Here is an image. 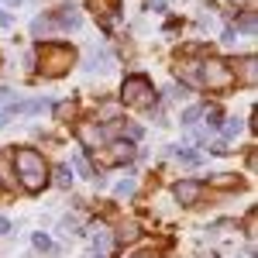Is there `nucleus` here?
Returning <instances> with one entry per match:
<instances>
[{
    "label": "nucleus",
    "instance_id": "1",
    "mask_svg": "<svg viewBox=\"0 0 258 258\" xmlns=\"http://www.w3.org/2000/svg\"><path fill=\"white\" fill-rule=\"evenodd\" d=\"M14 169H18V179H21V186H24L28 193L45 189V182H48V165H45V159H41L35 148L14 152Z\"/></svg>",
    "mask_w": 258,
    "mask_h": 258
},
{
    "label": "nucleus",
    "instance_id": "2",
    "mask_svg": "<svg viewBox=\"0 0 258 258\" xmlns=\"http://www.w3.org/2000/svg\"><path fill=\"white\" fill-rule=\"evenodd\" d=\"M120 100H124L127 107H135V110H152L155 100H159V93H155V86L145 80V76H127L124 86H120Z\"/></svg>",
    "mask_w": 258,
    "mask_h": 258
},
{
    "label": "nucleus",
    "instance_id": "3",
    "mask_svg": "<svg viewBox=\"0 0 258 258\" xmlns=\"http://www.w3.org/2000/svg\"><path fill=\"white\" fill-rule=\"evenodd\" d=\"M38 59H41V73L45 76H62L69 66H73V59H76V52L69 48V45H55V41H45V45H38Z\"/></svg>",
    "mask_w": 258,
    "mask_h": 258
},
{
    "label": "nucleus",
    "instance_id": "4",
    "mask_svg": "<svg viewBox=\"0 0 258 258\" xmlns=\"http://www.w3.org/2000/svg\"><path fill=\"white\" fill-rule=\"evenodd\" d=\"M203 83L210 86V90H227L231 83H234V76H231V66L220 59H210L203 62Z\"/></svg>",
    "mask_w": 258,
    "mask_h": 258
},
{
    "label": "nucleus",
    "instance_id": "5",
    "mask_svg": "<svg viewBox=\"0 0 258 258\" xmlns=\"http://www.w3.org/2000/svg\"><path fill=\"white\" fill-rule=\"evenodd\" d=\"M231 76H234V80H241L244 86H255V80H258V59H255V55L238 59V62H234V69H231Z\"/></svg>",
    "mask_w": 258,
    "mask_h": 258
},
{
    "label": "nucleus",
    "instance_id": "6",
    "mask_svg": "<svg viewBox=\"0 0 258 258\" xmlns=\"http://www.w3.org/2000/svg\"><path fill=\"white\" fill-rule=\"evenodd\" d=\"M172 197L182 203V207H193L200 197H203V186H200L197 179H186V182H176V189H172Z\"/></svg>",
    "mask_w": 258,
    "mask_h": 258
},
{
    "label": "nucleus",
    "instance_id": "7",
    "mask_svg": "<svg viewBox=\"0 0 258 258\" xmlns=\"http://www.w3.org/2000/svg\"><path fill=\"white\" fill-rule=\"evenodd\" d=\"M90 238H93V251H97V255H110V248H114V234H110L107 224H93V227H90Z\"/></svg>",
    "mask_w": 258,
    "mask_h": 258
},
{
    "label": "nucleus",
    "instance_id": "8",
    "mask_svg": "<svg viewBox=\"0 0 258 258\" xmlns=\"http://www.w3.org/2000/svg\"><path fill=\"white\" fill-rule=\"evenodd\" d=\"M52 24L62 28V31H76V28L83 24V18H80V11H76V7H69V4H66V7H59V14L52 18Z\"/></svg>",
    "mask_w": 258,
    "mask_h": 258
},
{
    "label": "nucleus",
    "instance_id": "9",
    "mask_svg": "<svg viewBox=\"0 0 258 258\" xmlns=\"http://www.w3.org/2000/svg\"><path fill=\"white\" fill-rule=\"evenodd\" d=\"M107 138V127H100V124H80V141L86 148H100Z\"/></svg>",
    "mask_w": 258,
    "mask_h": 258
},
{
    "label": "nucleus",
    "instance_id": "10",
    "mask_svg": "<svg viewBox=\"0 0 258 258\" xmlns=\"http://www.w3.org/2000/svg\"><path fill=\"white\" fill-rule=\"evenodd\" d=\"M135 159V145L131 141H114L110 145V152H107V162L110 165H124V162Z\"/></svg>",
    "mask_w": 258,
    "mask_h": 258
},
{
    "label": "nucleus",
    "instance_id": "11",
    "mask_svg": "<svg viewBox=\"0 0 258 258\" xmlns=\"http://www.w3.org/2000/svg\"><path fill=\"white\" fill-rule=\"evenodd\" d=\"M86 7H90L97 18H114V14H117V0H86Z\"/></svg>",
    "mask_w": 258,
    "mask_h": 258
},
{
    "label": "nucleus",
    "instance_id": "12",
    "mask_svg": "<svg viewBox=\"0 0 258 258\" xmlns=\"http://www.w3.org/2000/svg\"><path fill=\"white\" fill-rule=\"evenodd\" d=\"M100 62H107V52H100V48H90V59H86V69L90 73H97Z\"/></svg>",
    "mask_w": 258,
    "mask_h": 258
},
{
    "label": "nucleus",
    "instance_id": "13",
    "mask_svg": "<svg viewBox=\"0 0 258 258\" xmlns=\"http://www.w3.org/2000/svg\"><path fill=\"white\" fill-rule=\"evenodd\" d=\"M73 169H76L83 179H93V169H90V162L83 159V155H73Z\"/></svg>",
    "mask_w": 258,
    "mask_h": 258
},
{
    "label": "nucleus",
    "instance_id": "14",
    "mask_svg": "<svg viewBox=\"0 0 258 258\" xmlns=\"http://www.w3.org/2000/svg\"><path fill=\"white\" fill-rule=\"evenodd\" d=\"M200 114H203V107H186V110H182V120H179V124H182V127H193Z\"/></svg>",
    "mask_w": 258,
    "mask_h": 258
},
{
    "label": "nucleus",
    "instance_id": "15",
    "mask_svg": "<svg viewBox=\"0 0 258 258\" xmlns=\"http://www.w3.org/2000/svg\"><path fill=\"white\" fill-rule=\"evenodd\" d=\"M31 244H35V248H38V251H52V238H48V234H31Z\"/></svg>",
    "mask_w": 258,
    "mask_h": 258
},
{
    "label": "nucleus",
    "instance_id": "16",
    "mask_svg": "<svg viewBox=\"0 0 258 258\" xmlns=\"http://www.w3.org/2000/svg\"><path fill=\"white\" fill-rule=\"evenodd\" d=\"M114 193H117L120 200H124V197H131V193H135V179H120L117 186H114Z\"/></svg>",
    "mask_w": 258,
    "mask_h": 258
},
{
    "label": "nucleus",
    "instance_id": "17",
    "mask_svg": "<svg viewBox=\"0 0 258 258\" xmlns=\"http://www.w3.org/2000/svg\"><path fill=\"white\" fill-rule=\"evenodd\" d=\"M176 159H179V162H186V165H197L200 155H197V152H189V148H176Z\"/></svg>",
    "mask_w": 258,
    "mask_h": 258
},
{
    "label": "nucleus",
    "instance_id": "18",
    "mask_svg": "<svg viewBox=\"0 0 258 258\" xmlns=\"http://www.w3.org/2000/svg\"><path fill=\"white\" fill-rule=\"evenodd\" d=\"M55 24H52V18H35V24H31V31L35 35H41V31H52Z\"/></svg>",
    "mask_w": 258,
    "mask_h": 258
},
{
    "label": "nucleus",
    "instance_id": "19",
    "mask_svg": "<svg viewBox=\"0 0 258 258\" xmlns=\"http://www.w3.org/2000/svg\"><path fill=\"white\" fill-rule=\"evenodd\" d=\"M55 182H59V186H73V176H69V165H59V169H55Z\"/></svg>",
    "mask_w": 258,
    "mask_h": 258
},
{
    "label": "nucleus",
    "instance_id": "20",
    "mask_svg": "<svg viewBox=\"0 0 258 258\" xmlns=\"http://www.w3.org/2000/svg\"><path fill=\"white\" fill-rule=\"evenodd\" d=\"M69 114H73V100H62V103H55V117H59V120H66Z\"/></svg>",
    "mask_w": 258,
    "mask_h": 258
},
{
    "label": "nucleus",
    "instance_id": "21",
    "mask_svg": "<svg viewBox=\"0 0 258 258\" xmlns=\"http://www.w3.org/2000/svg\"><path fill=\"white\" fill-rule=\"evenodd\" d=\"M238 28H241V31H248V35H255V14L248 11V14L241 18V24H238Z\"/></svg>",
    "mask_w": 258,
    "mask_h": 258
},
{
    "label": "nucleus",
    "instance_id": "22",
    "mask_svg": "<svg viewBox=\"0 0 258 258\" xmlns=\"http://www.w3.org/2000/svg\"><path fill=\"white\" fill-rule=\"evenodd\" d=\"M80 224H83V217H66V220H62V231H66V234H73Z\"/></svg>",
    "mask_w": 258,
    "mask_h": 258
},
{
    "label": "nucleus",
    "instance_id": "23",
    "mask_svg": "<svg viewBox=\"0 0 258 258\" xmlns=\"http://www.w3.org/2000/svg\"><path fill=\"white\" fill-rule=\"evenodd\" d=\"M207 124H210V127H220V110H217V107L207 110Z\"/></svg>",
    "mask_w": 258,
    "mask_h": 258
},
{
    "label": "nucleus",
    "instance_id": "24",
    "mask_svg": "<svg viewBox=\"0 0 258 258\" xmlns=\"http://www.w3.org/2000/svg\"><path fill=\"white\" fill-rule=\"evenodd\" d=\"M238 131H241V120H231V124H224V135H227V138H234Z\"/></svg>",
    "mask_w": 258,
    "mask_h": 258
},
{
    "label": "nucleus",
    "instance_id": "25",
    "mask_svg": "<svg viewBox=\"0 0 258 258\" xmlns=\"http://www.w3.org/2000/svg\"><path fill=\"white\" fill-rule=\"evenodd\" d=\"M120 238H124V241H135V238H138V227H135V224H127V227L120 231Z\"/></svg>",
    "mask_w": 258,
    "mask_h": 258
},
{
    "label": "nucleus",
    "instance_id": "26",
    "mask_svg": "<svg viewBox=\"0 0 258 258\" xmlns=\"http://www.w3.org/2000/svg\"><path fill=\"white\" fill-rule=\"evenodd\" d=\"M210 152H214V155H227L231 148H227V141H217V145H210Z\"/></svg>",
    "mask_w": 258,
    "mask_h": 258
},
{
    "label": "nucleus",
    "instance_id": "27",
    "mask_svg": "<svg viewBox=\"0 0 258 258\" xmlns=\"http://www.w3.org/2000/svg\"><path fill=\"white\" fill-rule=\"evenodd\" d=\"M0 103H11V90L7 86H0Z\"/></svg>",
    "mask_w": 258,
    "mask_h": 258
},
{
    "label": "nucleus",
    "instance_id": "28",
    "mask_svg": "<svg viewBox=\"0 0 258 258\" xmlns=\"http://www.w3.org/2000/svg\"><path fill=\"white\" fill-rule=\"evenodd\" d=\"M7 231H11V220H7V217H0V234H7Z\"/></svg>",
    "mask_w": 258,
    "mask_h": 258
},
{
    "label": "nucleus",
    "instance_id": "29",
    "mask_svg": "<svg viewBox=\"0 0 258 258\" xmlns=\"http://www.w3.org/2000/svg\"><path fill=\"white\" fill-rule=\"evenodd\" d=\"M7 24H11V14H7V11H0V28H7Z\"/></svg>",
    "mask_w": 258,
    "mask_h": 258
},
{
    "label": "nucleus",
    "instance_id": "30",
    "mask_svg": "<svg viewBox=\"0 0 258 258\" xmlns=\"http://www.w3.org/2000/svg\"><path fill=\"white\" fill-rule=\"evenodd\" d=\"M7 120H11V114H7V110H0V127H4Z\"/></svg>",
    "mask_w": 258,
    "mask_h": 258
},
{
    "label": "nucleus",
    "instance_id": "31",
    "mask_svg": "<svg viewBox=\"0 0 258 258\" xmlns=\"http://www.w3.org/2000/svg\"><path fill=\"white\" fill-rule=\"evenodd\" d=\"M4 4H11V7H18V4H21V0H4Z\"/></svg>",
    "mask_w": 258,
    "mask_h": 258
},
{
    "label": "nucleus",
    "instance_id": "32",
    "mask_svg": "<svg viewBox=\"0 0 258 258\" xmlns=\"http://www.w3.org/2000/svg\"><path fill=\"white\" fill-rule=\"evenodd\" d=\"M93 258H107V255H93Z\"/></svg>",
    "mask_w": 258,
    "mask_h": 258
}]
</instances>
